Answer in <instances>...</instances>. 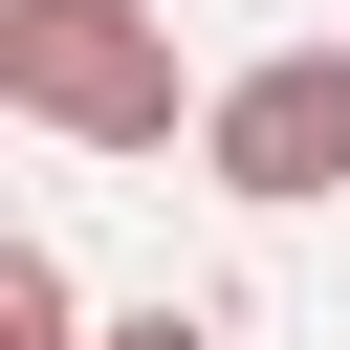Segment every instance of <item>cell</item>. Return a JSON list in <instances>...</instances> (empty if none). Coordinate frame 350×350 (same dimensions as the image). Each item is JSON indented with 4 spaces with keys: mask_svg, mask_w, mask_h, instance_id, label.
I'll return each mask as SVG.
<instances>
[{
    "mask_svg": "<svg viewBox=\"0 0 350 350\" xmlns=\"http://www.w3.org/2000/svg\"><path fill=\"white\" fill-rule=\"evenodd\" d=\"M0 109L66 153H175V22L153 0H0Z\"/></svg>",
    "mask_w": 350,
    "mask_h": 350,
    "instance_id": "cell-1",
    "label": "cell"
},
{
    "mask_svg": "<svg viewBox=\"0 0 350 350\" xmlns=\"http://www.w3.org/2000/svg\"><path fill=\"white\" fill-rule=\"evenodd\" d=\"M197 153H219V197H262V219L350 197V44H262L241 88H197Z\"/></svg>",
    "mask_w": 350,
    "mask_h": 350,
    "instance_id": "cell-2",
    "label": "cell"
},
{
    "mask_svg": "<svg viewBox=\"0 0 350 350\" xmlns=\"http://www.w3.org/2000/svg\"><path fill=\"white\" fill-rule=\"evenodd\" d=\"M0 350H88V306H66V241H0Z\"/></svg>",
    "mask_w": 350,
    "mask_h": 350,
    "instance_id": "cell-3",
    "label": "cell"
},
{
    "mask_svg": "<svg viewBox=\"0 0 350 350\" xmlns=\"http://www.w3.org/2000/svg\"><path fill=\"white\" fill-rule=\"evenodd\" d=\"M109 350H219V306H131V328H109Z\"/></svg>",
    "mask_w": 350,
    "mask_h": 350,
    "instance_id": "cell-4",
    "label": "cell"
}]
</instances>
